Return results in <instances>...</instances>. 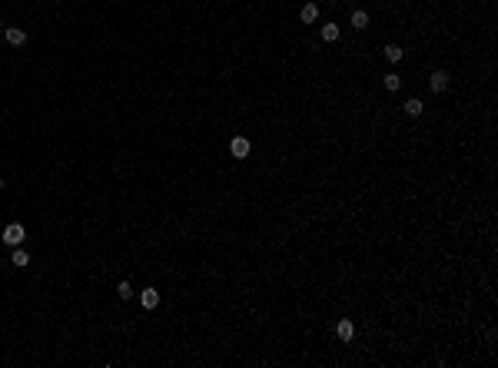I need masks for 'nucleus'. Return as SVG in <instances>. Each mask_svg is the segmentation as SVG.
<instances>
[{
    "instance_id": "obj_9",
    "label": "nucleus",
    "mask_w": 498,
    "mask_h": 368,
    "mask_svg": "<svg viewBox=\"0 0 498 368\" xmlns=\"http://www.w3.org/2000/svg\"><path fill=\"white\" fill-rule=\"evenodd\" d=\"M322 40H326V44H335V40H339V24H322Z\"/></svg>"
},
{
    "instance_id": "obj_5",
    "label": "nucleus",
    "mask_w": 498,
    "mask_h": 368,
    "mask_svg": "<svg viewBox=\"0 0 498 368\" xmlns=\"http://www.w3.org/2000/svg\"><path fill=\"white\" fill-rule=\"evenodd\" d=\"M10 262L17 265V269H27V265H30V252H27V249H20V246H13V256H10Z\"/></svg>"
},
{
    "instance_id": "obj_2",
    "label": "nucleus",
    "mask_w": 498,
    "mask_h": 368,
    "mask_svg": "<svg viewBox=\"0 0 498 368\" xmlns=\"http://www.w3.org/2000/svg\"><path fill=\"white\" fill-rule=\"evenodd\" d=\"M448 80H452V76H448L445 70H435V73L429 76V87H432V93H445V90H448Z\"/></svg>"
},
{
    "instance_id": "obj_12",
    "label": "nucleus",
    "mask_w": 498,
    "mask_h": 368,
    "mask_svg": "<svg viewBox=\"0 0 498 368\" xmlns=\"http://www.w3.org/2000/svg\"><path fill=\"white\" fill-rule=\"evenodd\" d=\"M24 40H27L24 30H17V27H10V30H7V44H10V47H20Z\"/></svg>"
},
{
    "instance_id": "obj_1",
    "label": "nucleus",
    "mask_w": 498,
    "mask_h": 368,
    "mask_svg": "<svg viewBox=\"0 0 498 368\" xmlns=\"http://www.w3.org/2000/svg\"><path fill=\"white\" fill-rule=\"evenodd\" d=\"M24 239H27V229H24L20 222H10V226L4 229V242L10 246V249H13V246H24Z\"/></svg>"
},
{
    "instance_id": "obj_7",
    "label": "nucleus",
    "mask_w": 498,
    "mask_h": 368,
    "mask_svg": "<svg viewBox=\"0 0 498 368\" xmlns=\"http://www.w3.org/2000/svg\"><path fill=\"white\" fill-rule=\"evenodd\" d=\"M299 17H303V24H315V20H319V4H306L303 10H299Z\"/></svg>"
},
{
    "instance_id": "obj_8",
    "label": "nucleus",
    "mask_w": 498,
    "mask_h": 368,
    "mask_svg": "<svg viewBox=\"0 0 498 368\" xmlns=\"http://www.w3.org/2000/svg\"><path fill=\"white\" fill-rule=\"evenodd\" d=\"M382 53H385V60H389V63H402V56H405V50L399 44H389Z\"/></svg>"
},
{
    "instance_id": "obj_4",
    "label": "nucleus",
    "mask_w": 498,
    "mask_h": 368,
    "mask_svg": "<svg viewBox=\"0 0 498 368\" xmlns=\"http://www.w3.org/2000/svg\"><path fill=\"white\" fill-rule=\"evenodd\" d=\"M335 335H339L342 342H352V335H355V325L349 322V318H342V322L335 325Z\"/></svg>"
},
{
    "instance_id": "obj_11",
    "label": "nucleus",
    "mask_w": 498,
    "mask_h": 368,
    "mask_svg": "<svg viewBox=\"0 0 498 368\" xmlns=\"http://www.w3.org/2000/svg\"><path fill=\"white\" fill-rule=\"evenodd\" d=\"M349 24H352L355 30H366V27H369V13H366V10H355V13H352V20H349Z\"/></svg>"
},
{
    "instance_id": "obj_14",
    "label": "nucleus",
    "mask_w": 498,
    "mask_h": 368,
    "mask_svg": "<svg viewBox=\"0 0 498 368\" xmlns=\"http://www.w3.org/2000/svg\"><path fill=\"white\" fill-rule=\"evenodd\" d=\"M116 295H120V299H133V285L130 282H120V285H116Z\"/></svg>"
},
{
    "instance_id": "obj_3",
    "label": "nucleus",
    "mask_w": 498,
    "mask_h": 368,
    "mask_svg": "<svg viewBox=\"0 0 498 368\" xmlns=\"http://www.w3.org/2000/svg\"><path fill=\"white\" fill-rule=\"evenodd\" d=\"M229 153H233L236 159H246V156H249V139H246V136H233V143H229Z\"/></svg>"
},
{
    "instance_id": "obj_6",
    "label": "nucleus",
    "mask_w": 498,
    "mask_h": 368,
    "mask_svg": "<svg viewBox=\"0 0 498 368\" xmlns=\"http://www.w3.org/2000/svg\"><path fill=\"white\" fill-rule=\"evenodd\" d=\"M140 302H143V309H156L160 305V292H156V289H143V295H140Z\"/></svg>"
},
{
    "instance_id": "obj_15",
    "label": "nucleus",
    "mask_w": 498,
    "mask_h": 368,
    "mask_svg": "<svg viewBox=\"0 0 498 368\" xmlns=\"http://www.w3.org/2000/svg\"><path fill=\"white\" fill-rule=\"evenodd\" d=\"M0 189H4V179H0Z\"/></svg>"
},
{
    "instance_id": "obj_10",
    "label": "nucleus",
    "mask_w": 498,
    "mask_h": 368,
    "mask_svg": "<svg viewBox=\"0 0 498 368\" xmlns=\"http://www.w3.org/2000/svg\"><path fill=\"white\" fill-rule=\"evenodd\" d=\"M422 110H425V103L419 100V96H412V100H405V113H409V116H422Z\"/></svg>"
},
{
    "instance_id": "obj_13",
    "label": "nucleus",
    "mask_w": 498,
    "mask_h": 368,
    "mask_svg": "<svg viewBox=\"0 0 498 368\" xmlns=\"http://www.w3.org/2000/svg\"><path fill=\"white\" fill-rule=\"evenodd\" d=\"M385 90H399V87H402V76H399V73H385Z\"/></svg>"
}]
</instances>
